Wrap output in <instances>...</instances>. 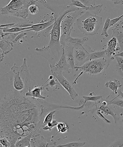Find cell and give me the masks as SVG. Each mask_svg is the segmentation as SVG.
<instances>
[{
    "instance_id": "6da1fadb",
    "label": "cell",
    "mask_w": 123,
    "mask_h": 147,
    "mask_svg": "<svg viewBox=\"0 0 123 147\" xmlns=\"http://www.w3.org/2000/svg\"><path fill=\"white\" fill-rule=\"evenodd\" d=\"M12 78L8 74L0 78V136L15 147L17 141L38 129L41 108L38 99L14 89Z\"/></svg>"
},
{
    "instance_id": "7a4b0ae2",
    "label": "cell",
    "mask_w": 123,
    "mask_h": 147,
    "mask_svg": "<svg viewBox=\"0 0 123 147\" xmlns=\"http://www.w3.org/2000/svg\"><path fill=\"white\" fill-rule=\"evenodd\" d=\"M67 7L66 11L54 20L50 33L51 38L48 45L42 48H36L35 49V53L45 58L48 61L49 65H54L57 63L62 54L63 49L60 41L62 20L67 14L79 9L78 7L70 5Z\"/></svg>"
},
{
    "instance_id": "3957f363",
    "label": "cell",
    "mask_w": 123,
    "mask_h": 147,
    "mask_svg": "<svg viewBox=\"0 0 123 147\" xmlns=\"http://www.w3.org/2000/svg\"><path fill=\"white\" fill-rule=\"evenodd\" d=\"M36 2V0H11L7 5L0 8V13L26 20L29 15L28 7Z\"/></svg>"
},
{
    "instance_id": "277c9868",
    "label": "cell",
    "mask_w": 123,
    "mask_h": 147,
    "mask_svg": "<svg viewBox=\"0 0 123 147\" xmlns=\"http://www.w3.org/2000/svg\"><path fill=\"white\" fill-rule=\"evenodd\" d=\"M76 25L83 34L93 36L97 34L102 24V18L88 12L76 19Z\"/></svg>"
},
{
    "instance_id": "5b68a950",
    "label": "cell",
    "mask_w": 123,
    "mask_h": 147,
    "mask_svg": "<svg viewBox=\"0 0 123 147\" xmlns=\"http://www.w3.org/2000/svg\"><path fill=\"white\" fill-rule=\"evenodd\" d=\"M112 57H105L99 59L92 60L86 62L80 66H76V72L78 70L92 76H97L104 74L109 65L110 62L114 60Z\"/></svg>"
},
{
    "instance_id": "8992f818",
    "label": "cell",
    "mask_w": 123,
    "mask_h": 147,
    "mask_svg": "<svg viewBox=\"0 0 123 147\" xmlns=\"http://www.w3.org/2000/svg\"><path fill=\"white\" fill-rule=\"evenodd\" d=\"M38 100L41 104V113L40 114V120L39 127V128L41 127V123L45 117L46 115L51 111H56L59 109H68L75 110H78L83 109L85 105H82L78 107H71L68 105H57L49 103L48 102L44 101V100L38 99Z\"/></svg>"
},
{
    "instance_id": "52a82bcc",
    "label": "cell",
    "mask_w": 123,
    "mask_h": 147,
    "mask_svg": "<svg viewBox=\"0 0 123 147\" xmlns=\"http://www.w3.org/2000/svg\"><path fill=\"white\" fill-rule=\"evenodd\" d=\"M82 8H80L78 10L67 14L61 21V29L63 34L69 35L74 28V26L76 19L79 16L84 13Z\"/></svg>"
},
{
    "instance_id": "ba28073f",
    "label": "cell",
    "mask_w": 123,
    "mask_h": 147,
    "mask_svg": "<svg viewBox=\"0 0 123 147\" xmlns=\"http://www.w3.org/2000/svg\"><path fill=\"white\" fill-rule=\"evenodd\" d=\"M51 75L58 80L61 85L68 93L70 97L73 100H74L78 96V94L69 81L63 75L62 72H54L51 73Z\"/></svg>"
},
{
    "instance_id": "9c48e42d",
    "label": "cell",
    "mask_w": 123,
    "mask_h": 147,
    "mask_svg": "<svg viewBox=\"0 0 123 147\" xmlns=\"http://www.w3.org/2000/svg\"><path fill=\"white\" fill-rule=\"evenodd\" d=\"M20 67L17 66L16 64H14L11 68L13 72L14 75L12 79V85L16 90L25 95L28 92L25 82L21 78L20 74Z\"/></svg>"
},
{
    "instance_id": "30bf717a",
    "label": "cell",
    "mask_w": 123,
    "mask_h": 147,
    "mask_svg": "<svg viewBox=\"0 0 123 147\" xmlns=\"http://www.w3.org/2000/svg\"><path fill=\"white\" fill-rule=\"evenodd\" d=\"M88 45H83L78 48H74V55L76 66H80L86 63L87 57L89 53L94 52Z\"/></svg>"
},
{
    "instance_id": "8fae6325",
    "label": "cell",
    "mask_w": 123,
    "mask_h": 147,
    "mask_svg": "<svg viewBox=\"0 0 123 147\" xmlns=\"http://www.w3.org/2000/svg\"><path fill=\"white\" fill-rule=\"evenodd\" d=\"M51 74L59 71H66L68 73H71L72 72V69L70 65L67 61L64 50L63 49L62 55L59 61L54 65H49Z\"/></svg>"
},
{
    "instance_id": "7c38bea8",
    "label": "cell",
    "mask_w": 123,
    "mask_h": 147,
    "mask_svg": "<svg viewBox=\"0 0 123 147\" xmlns=\"http://www.w3.org/2000/svg\"><path fill=\"white\" fill-rule=\"evenodd\" d=\"M88 40L87 36L81 38H73L71 35L62 34L60 37V41L62 46L65 43H68L73 46L74 48H78L82 47Z\"/></svg>"
},
{
    "instance_id": "4fadbf2b",
    "label": "cell",
    "mask_w": 123,
    "mask_h": 147,
    "mask_svg": "<svg viewBox=\"0 0 123 147\" xmlns=\"http://www.w3.org/2000/svg\"><path fill=\"white\" fill-rule=\"evenodd\" d=\"M65 54L67 61H68L72 69L73 74L74 73L76 66L74 55V47L68 43H65L62 46Z\"/></svg>"
},
{
    "instance_id": "5bb4252c",
    "label": "cell",
    "mask_w": 123,
    "mask_h": 147,
    "mask_svg": "<svg viewBox=\"0 0 123 147\" xmlns=\"http://www.w3.org/2000/svg\"><path fill=\"white\" fill-rule=\"evenodd\" d=\"M44 84L41 86H34L33 88L28 92L26 93L25 96L36 98V99L45 100L46 97L41 95V92L44 89Z\"/></svg>"
},
{
    "instance_id": "9a60e30c",
    "label": "cell",
    "mask_w": 123,
    "mask_h": 147,
    "mask_svg": "<svg viewBox=\"0 0 123 147\" xmlns=\"http://www.w3.org/2000/svg\"><path fill=\"white\" fill-rule=\"evenodd\" d=\"M54 17L52 15L51 17V19L47 22L42 23L33 24L31 26L32 28L31 29L28 30L27 31H33L35 32H38L45 30L46 28H48L50 26L52 25L54 22Z\"/></svg>"
},
{
    "instance_id": "2e32d148",
    "label": "cell",
    "mask_w": 123,
    "mask_h": 147,
    "mask_svg": "<svg viewBox=\"0 0 123 147\" xmlns=\"http://www.w3.org/2000/svg\"><path fill=\"white\" fill-rule=\"evenodd\" d=\"M113 33L112 38L115 37L118 41L121 48V51H123V30H122L118 26L112 29Z\"/></svg>"
},
{
    "instance_id": "e0dca14e",
    "label": "cell",
    "mask_w": 123,
    "mask_h": 147,
    "mask_svg": "<svg viewBox=\"0 0 123 147\" xmlns=\"http://www.w3.org/2000/svg\"><path fill=\"white\" fill-rule=\"evenodd\" d=\"M117 44V40L115 37H113L108 42V47L105 50L106 55L111 57L116 52V48Z\"/></svg>"
},
{
    "instance_id": "ac0fdd59",
    "label": "cell",
    "mask_w": 123,
    "mask_h": 147,
    "mask_svg": "<svg viewBox=\"0 0 123 147\" xmlns=\"http://www.w3.org/2000/svg\"><path fill=\"white\" fill-rule=\"evenodd\" d=\"M35 131H33L29 135L21 138V139L17 141L15 143V147H31L30 144L31 137Z\"/></svg>"
},
{
    "instance_id": "d6986e66",
    "label": "cell",
    "mask_w": 123,
    "mask_h": 147,
    "mask_svg": "<svg viewBox=\"0 0 123 147\" xmlns=\"http://www.w3.org/2000/svg\"><path fill=\"white\" fill-rule=\"evenodd\" d=\"M13 44L12 42L5 39L0 40V49L6 55L12 50Z\"/></svg>"
},
{
    "instance_id": "ffe728a7",
    "label": "cell",
    "mask_w": 123,
    "mask_h": 147,
    "mask_svg": "<svg viewBox=\"0 0 123 147\" xmlns=\"http://www.w3.org/2000/svg\"><path fill=\"white\" fill-rule=\"evenodd\" d=\"M105 86L106 87L109 88L112 90L113 93L118 95V88H121L122 86L120 81L116 79L114 80V81L110 80L109 82H106Z\"/></svg>"
},
{
    "instance_id": "44dd1931",
    "label": "cell",
    "mask_w": 123,
    "mask_h": 147,
    "mask_svg": "<svg viewBox=\"0 0 123 147\" xmlns=\"http://www.w3.org/2000/svg\"><path fill=\"white\" fill-rule=\"evenodd\" d=\"M106 57L105 53V50L104 51H94L91 53L87 57L86 62L92 60L99 59V58L104 57Z\"/></svg>"
},
{
    "instance_id": "7402d4cb",
    "label": "cell",
    "mask_w": 123,
    "mask_h": 147,
    "mask_svg": "<svg viewBox=\"0 0 123 147\" xmlns=\"http://www.w3.org/2000/svg\"><path fill=\"white\" fill-rule=\"evenodd\" d=\"M98 109L100 110L101 112H104V113L107 115H111L114 118V123H117V121L118 120V118H117L116 114L111 109V108L109 107L108 105H107L106 106H103L101 105L99 108H98Z\"/></svg>"
},
{
    "instance_id": "603a6c76",
    "label": "cell",
    "mask_w": 123,
    "mask_h": 147,
    "mask_svg": "<svg viewBox=\"0 0 123 147\" xmlns=\"http://www.w3.org/2000/svg\"><path fill=\"white\" fill-rule=\"evenodd\" d=\"M108 106L116 114L118 120H121L123 123V107L114 105H109Z\"/></svg>"
},
{
    "instance_id": "cb8c5ba5",
    "label": "cell",
    "mask_w": 123,
    "mask_h": 147,
    "mask_svg": "<svg viewBox=\"0 0 123 147\" xmlns=\"http://www.w3.org/2000/svg\"><path fill=\"white\" fill-rule=\"evenodd\" d=\"M32 28L31 26L21 28V27H12L11 28H7V29L3 30L4 32L5 33H17L21 32H27L28 30L31 29Z\"/></svg>"
},
{
    "instance_id": "d4e9b609",
    "label": "cell",
    "mask_w": 123,
    "mask_h": 147,
    "mask_svg": "<svg viewBox=\"0 0 123 147\" xmlns=\"http://www.w3.org/2000/svg\"><path fill=\"white\" fill-rule=\"evenodd\" d=\"M56 111H53L49 113L47 115H45L44 118L43 120L41 123V127H42L46 126L47 124L51 122L53 120V118L54 117V115Z\"/></svg>"
},
{
    "instance_id": "484cf974",
    "label": "cell",
    "mask_w": 123,
    "mask_h": 147,
    "mask_svg": "<svg viewBox=\"0 0 123 147\" xmlns=\"http://www.w3.org/2000/svg\"><path fill=\"white\" fill-rule=\"evenodd\" d=\"M56 126L58 130V133L65 134L68 132L69 128L68 125L65 123L58 122Z\"/></svg>"
},
{
    "instance_id": "4316f807",
    "label": "cell",
    "mask_w": 123,
    "mask_h": 147,
    "mask_svg": "<svg viewBox=\"0 0 123 147\" xmlns=\"http://www.w3.org/2000/svg\"><path fill=\"white\" fill-rule=\"evenodd\" d=\"M33 24V22L32 21L22 19L20 20L19 22L17 24H15V25L12 27L25 28V27L31 26Z\"/></svg>"
},
{
    "instance_id": "83f0119b",
    "label": "cell",
    "mask_w": 123,
    "mask_h": 147,
    "mask_svg": "<svg viewBox=\"0 0 123 147\" xmlns=\"http://www.w3.org/2000/svg\"><path fill=\"white\" fill-rule=\"evenodd\" d=\"M82 98L84 99V101L82 105H85L87 102H95L96 105L97 106V101L100 100V99H102L101 96H83Z\"/></svg>"
},
{
    "instance_id": "f1b7e54d",
    "label": "cell",
    "mask_w": 123,
    "mask_h": 147,
    "mask_svg": "<svg viewBox=\"0 0 123 147\" xmlns=\"http://www.w3.org/2000/svg\"><path fill=\"white\" fill-rule=\"evenodd\" d=\"M120 95H118V96L111 100H105L106 101L108 105H114L119 107H123V100L119 99L117 98Z\"/></svg>"
},
{
    "instance_id": "f546056e",
    "label": "cell",
    "mask_w": 123,
    "mask_h": 147,
    "mask_svg": "<svg viewBox=\"0 0 123 147\" xmlns=\"http://www.w3.org/2000/svg\"><path fill=\"white\" fill-rule=\"evenodd\" d=\"M111 20L109 18H107L106 19L101 35L103 36H105L106 37H108L109 36L108 32H107V31H108L109 28Z\"/></svg>"
},
{
    "instance_id": "4dcf8cb0",
    "label": "cell",
    "mask_w": 123,
    "mask_h": 147,
    "mask_svg": "<svg viewBox=\"0 0 123 147\" xmlns=\"http://www.w3.org/2000/svg\"><path fill=\"white\" fill-rule=\"evenodd\" d=\"M85 142H73L68 143L64 144V145H60L57 146V147H83L85 145Z\"/></svg>"
},
{
    "instance_id": "1f68e13d",
    "label": "cell",
    "mask_w": 123,
    "mask_h": 147,
    "mask_svg": "<svg viewBox=\"0 0 123 147\" xmlns=\"http://www.w3.org/2000/svg\"><path fill=\"white\" fill-rule=\"evenodd\" d=\"M71 3L70 5L72 6L78 7L82 8L83 9H85L87 10L88 7L84 5L81 3L79 0H71Z\"/></svg>"
},
{
    "instance_id": "d6a6232c",
    "label": "cell",
    "mask_w": 123,
    "mask_h": 147,
    "mask_svg": "<svg viewBox=\"0 0 123 147\" xmlns=\"http://www.w3.org/2000/svg\"><path fill=\"white\" fill-rule=\"evenodd\" d=\"M28 10L30 14L34 15L38 13L39 11V8L36 4H34L28 7Z\"/></svg>"
},
{
    "instance_id": "836d02e7",
    "label": "cell",
    "mask_w": 123,
    "mask_h": 147,
    "mask_svg": "<svg viewBox=\"0 0 123 147\" xmlns=\"http://www.w3.org/2000/svg\"><path fill=\"white\" fill-rule=\"evenodd\" d=\"M103 5H92L91 6H88L87 10L94 11L97 13H101L102 11Z\"/></svg>"
},
{
    "instance_id": "e575fe53",
    "label": "cell",
    "mask_w": 123,
    "mask_h": 147,
    "mask_svg": "<svg viewBox=\"0 0 123 147\" xmlns=\"http://www.w3.org/2000/svg\"><path fill=\"white\" fill-rule=\"evenodd\" d=\"M0 147H11V144L8 140L3 136H0Z\"/></svg>"
},
{
    "instance_id": "d590c367",
    "label": "cell",
    "mask_w": 123,
    "mask_h": 147,
    "mask_svg": "<svg viewBox=\"0 0 123 147\" xmlns=\"http://www.w3.org/2000/svg\"><path fill=\"white\" fill-rule=\"evenodd\" d=\"M58 123L57 120H54L51 121V122H50L47 124L46 126L43 127L42 128L44 130L51 131L53 128L57 126Z\"/></svg>"
},
{
    "instance_id": "8d00e7d4",
    "label": "cell",
    "mask_w": 123,
    "mask_h": 147,
    "mask_svg": "<svg viewBox=\"0 0 123 147\" xmlns=\"http://www.w3.org/2000/svg\"><path fill=\"white\" fill-rule=\"evenodd\" d=\"M110 147H122L123 146V138H119L113 142L109 145Z\"/></svg>"
},
{
    "instance_id": "74e56055",
    "label": "cell",
    "mask_w": 123,
    "mask_h": 147,
    "mask_svg": "<svg viewBox=\"0 0 123 147\" xmlns=\"http://www.w3.org/2000/svg\"><path fill=\"white\" fill-rule=\"evenodd\" d=\"M26 32H24V31L21 32L17 36L15 39L12 41V42L13 43H16L18 42V40L25 38V36H26L27 34L26 33Z\"/></svg>"
},
{
    "instance_id": "f35d334b",
    "label": "cell",
    "mask_w": 123,
    "mask_h": 147,
    "mask_svg": "<svg viewBox=\"0 0 123 147\" xmlns=\"http://www.w3.org/2000/svg\"><path fill=\"white\" fill-rule=\"evenodd\" d=\"M96 114L100 118L102 119L103 121H104V122L110 124L111 123V122L108 119H107L103 115L102 113H101V111L99 109H97Z\"/></svg>"
},
{
    "instance_id": "ab89813d",
    "label": "cell",
    "mask_w": 123,
    "mask_h": 147,
    "mask_svg": "<svg viewBox=\"0 0 123 147\" xmlns=\"http://www.w3.org/2000/svg\"><path fill=\"white\" fill-rule=\"evenodd\" d=\"M123 17V15L121 16L117 17V18H114V19L111 20V21H110V25L109 28V29L111 27L114 26L118 22V21L122 19Z\"/></svg>"
},
{
    "instance_id": "60d3db41",
    "label": "cell",
    "mask_w": 123,
    "mask_h": 147,
    "mask_svg": "<svg viewBox=\"0 0 123 147\" xmlns=\"http://www.w3.org/2000/svg\"><path fill=\"white\" fill-rule=\"evenodd\" d=\"M119 67L123 72V58L121 57H116Z\"/></svg>"
},
{
    "instance_id": "b9f144b4",
    "label": "cell",
    "mask_w": 123,
    "mask_h": 147,
    "mask_svg": "<svg viewBox=\"0 0 123 147\" xmlns=\"http://www.w3.org/2000/svg\"><path fill=\"white\" fill-rule=\"evenodd\" d=\"M81 3L87 6H91L92 5L91 3H93L95 5V0H79Z\"/></svg>"
},
{
    "instance_id": "7bdbcfd3",
    "label": "cell",
    "mask_w": 123,
    "mask_h": 147,
    "mask_svg": "<svg viewBox=\"0 0 123 147\" xmlns=\"http://www.w3.org/2000/svg\"><path fill=\"white\" fill-rule=\"evenodd\" d=\"M48 84L46 86H45L49 85L50 87H51V88H53L54 86L57 85V84H59V85H60L59 83H57L56 82L55 80H54V78H53L52 80H50L48 81Z\"/></svg>"
},
{
    "instance_id": "ee69618b",
    "label": "cell",
    "mask_w": 123,
    "mask_h": 147,
    "mask_svg": "<svg viewBox=\"0 0 123 147\" xmlns=\"http://www.w3.org/2000/svg\"><path fill=\"white\" fill-rule=\"evenodd\" d=\"M5 55L3 51L0 49V63L3 61Z\"/></svg>"
},
{
    "instance_id": "f6af8a7d",
    "label": "cell",
    "mask_w": 123,
    "mask_h": 147,
    "mask_svg": "<svg viewBox=\"0 0 123 147\" xmlns=\"http://www.w3.org/2000/svg\"><path fill=\"white\" fill-rule=\"evenodd\" d=\"M114 56L115 57H120L123 58V52L120 53H119L117 54V55H114Z\"/></svg>"
},
{
    "instance_id": "bcb514c9",
    "label": "cell",
    "mask_w": 123,
    "mask_h": 147,
    "mask_svg": "<svg viewBox=\"0 0 123 147\" xmlns=\"http://www.w3.org/2000/svg\"><path fill=\"white\" fill-rule=\"evenodd\" d=\"M101 105L103 106H106L107 105H108L106 101L105 100L103 101L102 103H101Z\"/></svg>"
},
{
    "instance_id": "7dc6e473",
    "label": "cell",
    "mask_w": 123,
    "mask_h": 147,
    "mask_svg": "<svg viewBox=\"0 0 123 147\" xmlns=\"http://www.w3.org/2000/svg\"><path fill=\"white\" fill-rule=\"evenodd\" d=\"M119 95L121 96L122 98L123 99V93L121 91V90H118Z\"/></svg>"
},
{
    "instance_id": "c3c4849f",
    "label": "cell",
    "mask_w": 123,
    "mask_h": 147,
    "mask_svg": "<svg viewBox=\"0 0 123 147\" xmlns=\"http://www.w3.org/2000/svg\"><path fill=\"white\" fill-rule=\"evenodd\" d=\"M43 0H36L37 2L39 3H41L43 2Z\"/></svg>"
},
{
    "instance_id": "681fc988",
    "label": "cell",
    "mask_w": 123,
    "mask_h": 147,
    "mask_svg": "<svg viewBox=\"0 0 123 147\" xmlns=\"http://www.w3.org/2000/svg\"><path fill=\"white\" fill-rule=\"evenodd\" d=\"M111 1H114V0H111Z\"/></svg>"
}]
</instances>
